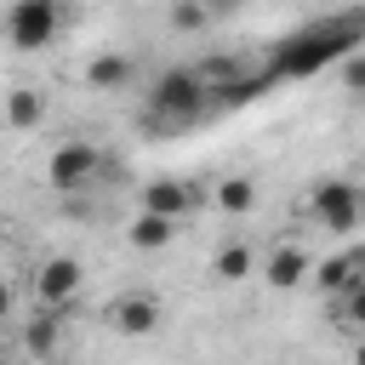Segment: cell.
Here are the masks:
<instances>
[{
    "instance_id": "obj_1",
    "label": "cell",
    "mask_w": 365,
    "mask_h": 365,
    "mask_svg": "<svg viewBox=\"0 0 365 365\" xmlns=\"http://www.w3.org/2000/svg\"><path fill=\"white\" fill-rule=\"evenodd\" d=\"M348 51H359V23L354 17H342V23H314V29H302V34H291L274 57H268V80H308V74H319L325 63H336V57H348Z\"/></svg>"
},
{
    "instance_id": "obj_2",
    "label": "cell",
    "mask_w": 365,
    "mask_h": 365,
    "mask_svg": "<svg viewBox=\"0 0 365 365\" xmlns=\"http://www.w3.org/2000/svg\"><path fill=\"white\" fill-rule=\"evenodd\" d=\"M205 108H211V91H205V80H200L194 68H165V74L148 86V120H154V125L182 131V125H194Z\"/></svg>"
},
{
    "instance_id": "obj_3",
    "label": "cell",
    "mask_w": 365,
    "mask_h": 365,
    "mask_svg": "<svg viewBox=\"0 0 365 365\" xmlns=\"http://www.w3.org/2000/svg\"><path fill=\"white\" fill-rule=\"evenodd\" d=\"M63 34V0H11L6 11V46L11 51H46Z\"/></svg>"
},
{
    "instance_id": "obj_4",
    "label": "cell",
    "mask_w": 365,
    "mask_h": 365,
    "mask_svg": "<svg viewBox=\"0 0 365 365\" xmlns=\"http://www.w3.org/2000/svg\"><path fill=\"white\" fill-rule=\"evenodd\" d=\"M308 211H314V222L325 234H354L359 228V188L348 177H325V182H314Z\"/></svg>"
},
{
    "instance_id": "obj_5",
    "label": "cell",
    "mask_w": 365,
    "mask_h": 365,
    "mask_svg": "<svg viewBox=\"0 0 365 365\" xmlns=\"http://www.w3.org/2000/svg\"><path fill=\"white\" fill-rule=\"evenodd\" d=\"M97 171H103L97 143H63V148H51V160H46V188H57V194H80V188L97 182Z\"/></svg>"
},
{
    "instance_id": "obj_6",
    "label": "cell",
    "mask_w": 365,
    "mask_h": 365,
    "mask_svg": "<svg viewBox=\"0 0 365 365\" xmlns=\"http://www.w3.org/2000/svg\"><path fill=\"white\" fill-rule=\"evenodd\" d=\"M80 279H86V268H80L74 257H46V262L34 268V302L63 314V308L80 297Z\"/></svg>"
},
{
    "instance_id": "obj_7",
    "label": "cell",
    "mask_w": 365,
    "mask_h": 365,
    "mask_svg": "<svg viewBox=\"0 0 365 365\" xmlns=\"http://www.w3.org/2000/svg\"><path fill=\"white\" fill-rule=\"evenodd\" d=\"M103 325L120 331V336H148V331L160 325V302H154L148 291H125V297H114V302L103 308Z\"/></svg>"
},
{
    "instance_id": "obj_8",
    "label": "cell",
    "mask_w": 365,
    "mask_h": 365,
    "mask_svg": "<svg viewBox=\"0 0 365 365\" xmlns=\"http://www.w3.org/2000/svg\"><path fill=\"white\" fill-rule=\"evenodd\" d=\"M308 268H314V257H308V245H297V240H285V245H274V251H268V262H262V279H268L274 291H297V285L308 279Z\"/></svg>"
},
{
    "instance_id": "obj_9",
    "label": "cell",
    "mask_w": 365,
    "mask_h": 365,
    "mask_svg": "<svg viewBox=\"0 0 365 365\" xmlns=\"http://www.w3.org/2000/svg\"><path fill=\"white\" fill-rule=\"evenodd\" d=\"M143 205H148V211H165V217H177V222H182V217L200 205V188H194V182H182V177H154V182L143 188Z\"/></svg>"
},
{
    "instance_id": "obj_10",
    "label": "cell",
    "mask_w": 365,
    "mask_h": 365,
    "mask_svg": "<svg viewBox=\"0 0 365 365\" xmlns=\"http://www.w3.org/2000/svg\"><path fill=\"white\" fill-rule=\"evenodd\" d=\"M177 228H182L177 217H165V211H148V205H143V211L131 217L125 240H131V251H165V245L177 240Z\"/></svg>"
},
{
    "instance_id": "obj_11",
    "label": "cell",
    "mask_w": 365,
    "mask_h": 365,
    "mask_svg": "<svg viewBox=\"0 0 365 365\" xmlns=\"http://www.w3.org/2000/svg\"><path fill=\"white\" fill-rule=\"evenodd\" d=\"M0 120H6L11 131H34V125H46V91H34V86H11L6 103H0Z\"/></svg>"
},
{
    "instance_id": "obj_12",
    "label": "cell",
    "mask_w": 365,
    "mask_h": 365,
    "mask_svg": "<svg viewBox=\"0 0 365 365\" xmlns=\"http://www.w3.org/2000/svg\"><path fill=\"white\" fill-rule=\"evenodd\" d=\"M63 348V319H57V308H40L29 325H23V354H34V359H51Z\"/></svg>"
},
{
    "instance_id": "obj_13",
    "label": "cell",
    "mask_w": 365,
    "mask_h": 365,
    "mask_svg": "<svg viewBox=\"0 0 365 365\" xmlns=\"http://www.w3.org/2000/svg\"><path fill=\"white\" fill-rule=\"evenodd\" d=\"M131 74H137V63L120 57V51H103V57L86 63V86L91 91H120V86H131Z\"/></svg>"
},
{
    "instance_id": "obj_14",
    "label": "cell",
    "mask_w": 365,
    "mask_h": 365,
    "mask_svg": "<svg viewBox=\"0 0 365 365\" xmlns=\"http://www.w3.org/2000/svg\"><path fill=\"white\" fill-rule=\"evenodd\" d=\"M308 274H319V291H342V285H354V279H365V257L348 245V251H336V257H325L319 268H308Z\"/></svg>"
},
{
    "instance_id": "obj_15",
    "label": "cell",
    "mask_w": 365,
    "mask_h": 365,
    "mask_svg": "<svg viewBox=\"0 0 365 365\" xmlns=\"http://www.w3.org/2000/svg\"><path fill=\"white\" fill-rule=\"evenodd\" d=\"M251 268H257V257H251V245H240V240H234V245H222V251L211 257V274H217V279H228V285H234V279H245Z\"/></svg>"
},
{
    "instance_id": "obj_16",
    "label": "cell",
    "mask_w": 365,
    "mask_h": 365,
    "mask_svg": "<svg viewBox=\"0 0 365 365\" xmlns=\"http://www.w3.org/2000/svg\"><path fill=\"white\" fill-rule=\"evenodd\" d=\"M217 205H222L228 217H245V211L257 205V182H251V177H228V182H217Z\"/></svg>"
},
{
    "instance_id": "obj_17",
    "label": "cell",
    "mask_w": 365,
    "mask_h": 365,
    "mask_svg": "<svg viewBox=\"0 0 365 365\" xmlns=\"http://www.w3.org/2000/svg\"><path fill=\"white\" fill-rule=\"evenodd\" d=\"M205 23H211V0H177L171 6V29L177 34H200Z\"/></svg>"
},
{
    "instance_id": "obj_18",
    "label": "cell",
    "mask_w": 365,
    "mask_h": 365,
    "mask_svg": "<svg viewBox=\"0 0 365 365\" xmlns=\"http://www.w3.org/2000/svg\"><path fill=\"white\" fill-rule=\"evenodd\" d=\"M194 74L205 80V91H217V86H228V80L240 74V57H205V63H200Z\"/></svg>"
},
{
    "instance_id": "obj_19",
    "label": "cell",
    "mask_w": 365,
    "mask_h": 365,
    "mask_svg": "<svg viewBox=\"0 0 365 365\" xmlns=\"http://www.w3.org/2000/svg\"><path fill=\"white\" fill-rule=\"evenodd\" d=\"M11 308H17V297H11V285H6V279H0V325H6V319H11Z\"/></svg>"
},
{
    "instance_id": "obj_20",
    "label": "cell",
    "mask_w": 365,
    "mask_h": 365,
    "mask_svg": "<svg viewBox=\"0 0 365 365\" xmlns=\"http://www.w3.org/2000/svg\"><path fill=\"white\" fill-rule=\"evenodd\" d=\"M0 348H6V342H0Z\"/></svg>"
},
{
    "instance_id": "obj_21",
    "label": "cell",
    "mask_w": 365,
    "mask_h": 365,
    "mask_svg": "<svg viewBox=\"0 0 365 365\" xmlns=\"http://www.w3.org/2000/svg\"><path fill=\"white\" fill-rule=\"evenodd\" d=\"M228 6H234V0H228Z\"/></svg>"
}]
</instances>
